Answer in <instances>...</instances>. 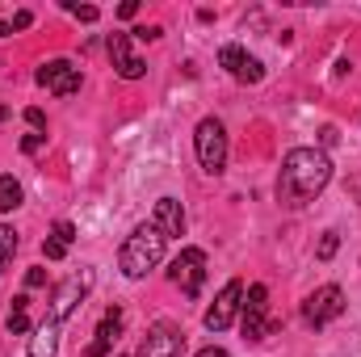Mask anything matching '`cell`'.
Instances as JSON below:
<instances>
[{
  "mask_svg": "<svg viewBox=\"0 0 361 357\" xmlns=\"http://www.w3.org/2000/svg\"><path fill=\"white\" fill-rule=\"evenodd\" d=\"M92 286V269H80V273H72L68 282H59L55 286V294H51V307H47V315L55 320V324H63L80 303H85V294H89Z\"/></svg>",
  "mask_w": 361,
  "mask_h": 357,
  "instance_id": "obj_8",
  "label": "cell"
},
{
  "mask_svg": "<svg viewBox=\"0 0 361 357\" xmlns=\"http://www.w3.org/2000/svg\"><path fill=\"white\" fill-rule=\"evenodd\" d=\"M109 59H114V72L122 80H143L147 76V63L135 55V38L130 34H109Z\"/></svg>",
  "mask_w": 361,
  "mask_h": 357,
  "instance_id": "obj_11",
  "label": "cell"
},
{
  "mask_svg": "<svg viewBox=\"0 0 361 357\" xmlns=\"http://www.w3.org/2000/svg\"><path fill=\"white\" fill-rule=\"evenodd\" d=\"M30 25H34V13L30 8H17L13 13V30H30Z\"/></svg>",
  "mask_w": 361,
  "mask_h": 357,
  "instance_id": "obj_24",
  "label": "cell"
},
{
  "mask_svg": "<svg viewBox=\"0 0 361 357\" xmlns=\"http://www.w3.org/2000/svg\"><path fill=\"white\" fill-rule=\"evenodd\" d=\"M160 34H164L160 25H139V30H130V38H143V42H156Z\"/></svg>",
  "mask_w": 361,
  "mask_h": 357,
  "instance_id": "obj_23",
  "label": "cell"
},
{
  "mask_svg": "<svg viewBox=\"0 0 361 357\" xmlns=\"http://www.w3.org/2000/svg\"><path fill=\"white\" fill-rule=\"evenodd\" d=\"M152 223L173 240V236H185V210H180L177 198H160L156 202V210H152Z\"/></svg>",
  "mask_w": 361,
  "mask_h": 357,
  "instance_id": "obj_14",
  "label": "cell"
},
{
  "mask_svg": "<svg viewBox=\"0 0 361 357\" xmlns=\"http://www.w3.org/2000/svg\"><path fill=\"white\" fill-rule=\"evenodd\" d=\"M193 357H231L227 349H219V345H206V349H197Z\"/></svg>",
  "mask_w": 361,
  "mask_h": 357,
  "instance_id": "obj_28",
  "label": "cell"
},
{
  "mask_svg": "<svg viewBox=\"0 0 361 357\" xmlns=\"http://www.w3.org/2000/svg\"><path fill=\"white\" fill-rule=\"evenodd\" d=\"M135 357H185V332H180L177 324L160 320V324H152V328L143 332Z\"/></svg>",
  "mask_w": 361,
  "mask_h": 357,
  "instance_id": "obj_9",
  "label": "cell"
},
{
  "mask_svg": "<svg viewBox=\"0 0 361 357\" xmlns=\"http://www.w3.org/2000/svg\"><path fill=\"white\" fill-rule=\"evenodd\" d=\"M59 328H63V324H55L51 315H42V320L34 324V332H30L25 357H55L59 353Z\"/></svg>",
  "mask_w": 361,
  "mask_h": 357,
  "instance_id": "obj_13",
  "label": "cell"
},
{
  "mask_svg": "<svg viewBox=\"0 0 361 357\" xmlns=\"http://www.w3.org/2000/svg\"><path fill=\"white\" fill-rule=\"evenodd\" d=\"M336 248H341V231H336V227H328V231L319 236V244H315V257H319V261H332V257H336Z\"/></svg>",
  "mask_w": 361,
  "mask_h": 357,
  "instance_id": "obj_20",
  "label": "cell"
},
{
  "mask_svg": "<svg viewBox=\"0 0 361 357\" xmlns=\"http://www.w3.org/2000/svg\"><path fill=\"white\" fill-rule=\"evenodd\" d=\"M122 307H109L105 315H101V324H97V332H92L89 349H85V357H109V349H114V341L122 337Z\"/></svg>",
  "mask_w": 361,
  "mask_h": 357,
  "instance_id": "obj_12",
  "label": "cell"
},
{
  "mask_svg": "<svg viewBox=\"0 0 361 357\" xmlns=\"http://www.w3.org/2000/svg\"><path fill=\"white\" fill-rule=\"evenodd\" d=\"M193 152H197V164L210 177H219L227 169V126L219 118H202L193 131Z\"/></svg>",
  "mask_w": 361,
  "mask_h": 357,
  "instance_id": "obj_3",
  "label": "cell"
},
{
  "mask_svg": "<svg viewBox=\"0 0 361 357\" xmlns=\"http://www.w3.org/2000/svg\"><path fill=\"white\" fill-rule=\"evenodd\" d=\"M8 34H13V21H4V17H0V38H8Z\"/></svg>",
  "mask_w": 361,
  "mask_h": 357,
  "instance_id": "obj_30",
  "label": "cell"
},
{
  "mask_svg": "<svg viewBox=\"0 0 361 357\" xmlns=\"http://www.w3.org/2000/svg\"><path fill=\"white\" fill-rule=\"evenodd\" d=\"M135 13H139V0H126V4H122V8H118V17H122V21H130V17H135Z\"/></svg>",
  "mask_w": 361,
  "mask_h": 357,
  "instance_id": "obj_27",
  "label": "cell"
},
{
  "mask_svg": "<svg viewBox=\"0 0 361 357\" xmlns=\"http://www.w3.org/2000/svg\"><path fill=\"white\" fill-rule=\"evenodd\" d=\"M169 282L180 286L185 298H197L206 286V253L202 248H180V257L169 265Z\"/></svg>",
  "mask_w": 361,
  "mask_h": 357,
  "instance_id": "obj_6",
  "label": "cell"
},
{
  "mask_svg": "<svg viewBox=\"0 0 361 357\" xmlns=\"http://www.w3.org/2000/svg\"><path fill=\"white\" fill-rule=\"evenodd\" d=\"M34 80H38V89L55 92V97H72V92H80V68L72 59H47L34 72Z\"/></svg>",
  "mask_w": 361,
  "mask_h": 357,
  "instance_id": "obj_10",
  "label": "cell"
},
{
  "mask_svg": "<svg viewBox=\"0 0 361 357\" xmlns=\"http://www.w3.org/2000/svg\"><path fill=\"white\" fill-rule=\"evenodd\" d=\"M63 8H68V13H72L76 21H85V25H92V21L101 17V8H97V4H72V0H68Z\"/></svg>",
  "mask_w": 361,
  "mask_h": 357,
  "instance_id": "obj_21",
  "label": "cell"
},
{
  "mask_svg": "<svg viewBox=\"0 0 361 357\" xmlns=\"http://www.w3.org/2000/svg\"><path fill=\"white\" fill-rule=\"evenodd\" d=\"M42 143H47V131H30V135L21 139V152H25V156H34Z\"/></svg>",
  "mask_w": 361,
  "mask_h": 357,
  "instance_id": "obj_22",
  "label": "cell"
},
{
  "mask_svg": "<svg viewBox=\"0 0 361 357\" xmlns=\"http://www.w3.org/2000/svg\"><path fill=\"white\" fill-rule=\"evenodd\" d=\"M248 59H252V55H248V51H244L240 42H227V47H219V63H223V68H227V72H231L235 80L244 76V68H248Z\"/></svg>",
  "mask_w": 361,
  "mask_h": 357,
  "instance_id": "obj_16",
  "label": "cell"
},
{
  "mask_svg": "<svg viewBox=\"0 0 361 357\" xmlns=\"http://www.w3.org/2000/svg\"><path fill=\"white\" fill-rule=\"evenodd\" d=\"M319 143H324V147H332V143H336V131H332V126H324V131H319Z\"/></svg>",
  "mask_w": 361,
  "mask_h": 357,
  "instance_id": "obj_29",
  "label": "cell"
},
{
  "mask_svg": "<svg viewBox=\"0 0 361 357\" xmlns=\"http://www.w3.org/2000/svg\"><path fill=\"white\" fill-rule=\"evenodd\" d=\"M240 307H244V282L240 277H231L219 294H214V303L206 307V315H202V324L210 328V332H227L231 324H235V315H240Z\"/></svg>",
  "mask_w": 361,
  "mask_h": 357,
  "instance_id": "obj_5",
  "label": "cell"
},
{
  "mask_svg": "<svg viewBox=\"0 0 361 357\" xmlns=\"http://www.w3.org/2000/svg\"><path fill=\"white\" fill-rule=\"evenodd\" d=\"M25 307H30V294H17V298H13V307H8V332H13V337H30V332H34V324H30Z\"/></svg>",
  "mask_w": 361,
  "mask_h": 357,
  "instance_id": "obj_17",
  "label": "cell"
},
{
  "mask_svg": "<svg viewBox=\"0 0 361 357\" xmlns=\"http://www.w3.org/2000/svg\"><path fill=\"white\" fill-rule=\"evenodd\" d=\"M13 257H17V231L0 223V273L13 265Z\"/></svg>",
  "mask_w": 361,
  "mask_h": 357,
  "instance_id": "obj_19",
  "label": "cell"
},
{
  "mask_svg": "<svg viewBox=\"0 0 361 357\" xmlns=\"http://www.w3.org/2000/svg\"><path fill=\"white\" fill-rule=\"evenodd\" d=\"M4 118H8V105H0V122H4Z\"/></svg>",
  "mask_w": 361,
  "mask_h": 357,
  "instance_id": "obj_31",
  "label": "cell"
},
{
  "mask_svg": "<svg viewBox=\"0 0 361 357\" xmlns=\"http://www.w3.org/2000/svg\"><path fill=\"white\" fill-rule=\"evenodd\" d=\"M25 122H30L34 131H42V126H47V114H42L38 105H30V109H25Z\"/></svg>",
  "mask_w": 361,
  "mask_h": 357,
  "instance_id": "obj_25",
  "label": "cell"
},
{
  "mask_svg": "<svg viewBox=\"0 0 361 357\" xmlns=\"http://www.w3.org/2000/svg\"><path fill=\"white\" fill-rule=\"evenodd\" d=\"M164 248H169V236H164L156 223H139V227L122 240L118 269H122L130 282H139V277H147L152 269L164 261Z\"/></svg>",
  "mask_w": 361,
  "mask_h": 357,
  "instance_id": "obj_2",
  "label": "cell"
},
{
  "mask_svg": "<svg viewBox=\"0 0 361 357\" xmlns=\"http://www.w3.org/2000/svg\"><path fill=\"white\" fill-rule=\"evenodd\" d=\"M17 206H21V181L13 177V173H4L0 177V214H8Z\"/></svg>",
  "mask_w": 361,
  "mask_h": 357,
  "instance_id": "obj_18",
  "label": "cell"
},
{
  "mask_svg": "<svg viewBox=\"0 0 361 357\" xmlns=\"http://www.w3.org/2000/svg\"><path fill=\"white\" fill-rule=\"evenodd\" d=\"M269 311V286H248L244 307H240V324H244V341H265L269 332H277V320L265 315Z\"/></svg>",
  "mask_w": 361,
  "mask_h": 357,
  "instance_id": "obj_4",
  "label": "cell"
},
{
  "mask_svg": "<svg viewBox=\"0 0 361 357\" xmlns=\"http://www.w3.org/2000/svg\"><path fill=\"white\" fill-rule=\"evenodd\" d=\"M25 286H30V290L47 286V269H30V273H25Z\"/></svg>",
  "mask_w": 361,
  "mask_h": 357,
  "instance_id": "obj_26",
  "label": "cell"
},
{
  "mask_svg": "<svg viewBox=\"0 0 361 357\" xmlns=\"http://www.w3.org/2000/svg\"><path fill=\"white\" fill-rule=\"evenodd\" d=\"M72 240H76V227H72L68 219H59V223L51 227V236L42 240V257H47V261H63L68 248H72Z\"/></svg>",
  "mask_w": 361,
  "mask_h": 357,
  "instance_id": "obj_15",
  "label": "cell"
},
{
  "mask_svg": "<svg viewBox=\"0 0 361 357\" xmlns=\"http://www.w3.org/2000/svg\"><path fill=\"white\" fill-rule=\"evenodd\" d=\"M341 315H345V290H341V286H319V290L307 294V303H302L307 328H328V324L341 320Z\"/></svg>",
  "mask_w": 361,
  "mask_h": 357,
  "instance_id": "obj_7",
  "label": "cell"
},
{
  "mask_svg": "<svg viewBox=\"0 0 361 357\" xmlns=\"http://www.w3.org/2000/svg\"><path fill=\"white\" fill-rule=\"evenodd\" d=\"M332 181V160L319 147H290L277 173V198L286 206H307L315 202Z\"/></svg>",
  "mask_w": 361,
  "mask_h": 357,
  "instance_id": "obj_1",
  "label": "cell"
}]
</instances>
